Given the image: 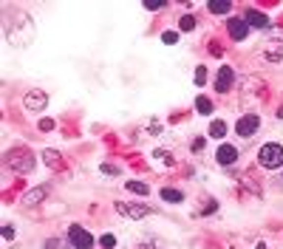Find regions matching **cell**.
<instances>
[{
  "mask_svg": "<svg viewBox=\"0 0 283 249\" xmlns=\"http://www.w3.org/2000/svg\"><path fill=\"white\" fill-rule=\"evenodd\" d=\"M3 238H6V241H14V226H3Z\"/></svg>",
  "mask_w": 283,
  "mask_h": 249,
  "instance_id": "cell-32",
  "label": "cell"
},
{
  "mask_svg": "<svg viewBox=\"0 0 283 249\" xmlns=\"http://www.w3.org/2000/svg\"><path fill=\"white\" fill-rule=\"evenodd\" d=\"M43 161H45V167H51V170H65V161H63V156H60V150H51V147H45L43 150Z\"/></svg>",
  "mask_w": 283,
  "mask_h": 249,
  "instance_id": "cell-14",
  "label": "cell"
},
{
  "mask_svg": "<svg viewBox=\"0 0 283 249\" xmlns=\"http://www.w3.org/2000/svg\"><path fill=\"white\" fill-rule=\"evenodd\" d=\"M153 161L161 164V167H173V164H176V158H173V153H170V147H158V150H153Z\"/></svg>",
  "mask_w": 283,
  "mask_h": 249,
  "instance_id": "cell-15",
  "label": "cell"
},
{
  "mask_svg": "<svg viewBox=\"0 0 283 249\" xmlns=\"http://www.w3.org/2000/svg\"><path fill=\"white\" fill-rule=\"evenodd\" d=\"M260 130V119L258 113H247V116H241L235 124V133L241 136V139H252V136Z\"/></svg>",
  "mask_w": 283,
  "mask_h": 249,
  "instance_id": "cell-6",
  "label": "cell"
},
{
  "mask_svg": "<svg viewBox=\"0 0 283 249\" xmlns=\"http://www.w3.org/2000/svg\"><path fill=\"white\" fill-rule=\"evenodd\" d=\"M161 43H164V45L179 43V34H176V31H164V34H161Z\"/></svg>",
  "mask_w": 283,
  "mask_h": 249,
  "instance_id": "cell-25",
  "label": "cell"
},
{
  "mask_svg": "<svg viewBox=\"0 0 283 249\" xmlns=\"http://www.w3.org/2000/svg\"><path fill=\"white\" fill-rule=\"evenodd\" d=\"M258 161H260V167H266V170L283 167V145H278V142H266V145L258 150Z\"/></svg>",
  "mask_w": 283,
  "mask_h": 249,
  "instance_id": "cell-3",
  "label": "cell"
},
{
  "mask_svg": "<svg viewBox=\"0 0 283 249\" xmlns=\"http://www.w3.org/2000/svg\"><path fill=\"white\" fill-rule=\"evenodd\" d=\"M278 119H283V105H281V108H278Z\"/></svg>",
  "mask_w": 283,
  "mask_h": 249,
  "instance_id": "cell-35",
  "label": "cell"
},
{
  "mask_svg": "<svg viewBox=\"0 0 283 249\" xmlns=\"http://www.w3.org/2000/svg\"><path fill=\"white\" fill-rule=\"evenodd\" d=\"M263 57H266L269 62H281V60H283V54H281V51H278V48H269V51H266V54H263Z\"/></svg>",
  "mask_w": 283,
  "mask_h": 249,
  "instance_id": "cell-27",
  "label": "cell"
},
{
  "mask_svg": "<svg viewBox=\"0 0 283 249\" xmlns=\"http://www.w3.org/2000/svg\"><path fill=\"white\" fill-rule=\"evenodd\" d=\"M3 31H6L11 45H29L34 29H31V20H29L26 14H14V17H6V20H3Z\"/></svg>",
  "mask_w": 283,
  "mask_h": 249,
  "instance_id": "cell-1",
  "label": "cell"
},
{
  "mask_svg": "<svg viewBox=\"0 0 283 249\" xmlns=\"http://www.w3.org/2000/svg\"><path fill=\"white\" fill-rule=\"evenodd\" d=\"M215 161H218L221 167H232V164L238 161V147L235 145H226V142H224V145L215 150Z\"/></svg>",
  "mask_w": 283,
  "mask_h": 249,
  "instance_id": "cell-8",
  "label": "cell"
},
{
  "mask_svg": "<svg viewBox=\"0 0 283 249\" xmlns=\"http://www.w3.org/2000/svg\"><path fill=\"white\" fill-rule=\"evenodd\" d=\"M99 244H102L105 249H113V247H116V235H111V232H108V235L99 238Z\"/></svg>",
  "mask_w": 283,
  "mask_h": 249,
  "instance_id": "cell-24",
  "label": "cell"
},
{
  "mask_svg": "<svg viewBox=\"0 0 283 249\" xmlns=\"http://www.w3.org/2000/svg\"><path fill=\"white\" fill-rule=\"evenodd\" d=\"M269 40L283 43V26H272V29H269Z\"/></svg>",
  "mask_w": 283,
  "mask_h": 249,
  "instance_id": "cell-23",
  "label": "cell"
},
{
  "mask_svg": "<svg viewBox=\"0 0 283 249\" xmlns=\"http://www.w3.org/2000/svg\"><path fill=\"white\" fill-rule=\"evenodd\" d=\"M207 9L213 11V14H229L232 3L229 0H213V3H207Z\"/></svg>",
  "mask_w": 283,
  "mask_h": 249,
  "instance_id": "cell-17",
  "label": "cell"
},
{
  "mask_svg": "<svg viewBox=\"0 0 283 249\" xmlns=\"http://www.w3.org/2000/svg\"><path fill=\"white\" fill-rule=\"evenodd\" d=\"M179 29H181V31H192V29H195V17H192V14H181V17H179Z\"/></svg>",
  "mask_w": 283,
  "mask_h": 249,
  "instance_id": "cell-21",
  "label": "cell"
},
{
  "mask_svg": "<svg viewBox=\"0 0 283 249\" xmlns=\"http://www.w3.org/2000/svg\"><path fill=\"white\" fill-rule=\"evenodd\" d=\"M6 164H9L14 173H20V176L31 173V170H34V156H31V150H26V147L9 150V153H6Z\"/></svg>",
  "mask_w": 283,
  "mask_h": 249,
  "instance_id": "cell-2",
  "label": "cell"
},
{
  "mask_svg": "<svg viewBox=\"0 0 283 249\" xmlns=\"http://www.w3.org/2000/svg\"><path fill=\"white\" fill-rule=\"evenodd\" d=\"M235 88V71L229 65H221L218 68V74H215V91L218 93H226V91Z\"/></svg>",
  "mask_w": 283,
  "mask_h": 249,
  "instance_id": "cell-7",
  "label": "cell"
},
{
  "mask_svg": "<svg viewBox=\"0 0 283 249\" xmlns=\"http://www.w3.org/2000/svg\"><path fill=\"white\" fill-rule=\"evenodd\" d=\"M161 6H164V0H147V3H145V9H150V11L161 9Z\"/></svg>",
  "mask_w": 283,
  "mask_h": 249,
  "instance_id": "cell-30",
  "label": "cell"
},
{
  "mask_svg": "<svg viewBox=\"0 0 283 249\" xmlns=\"http://www.w3.org/2000/svg\"><path fill=\"white\" fill-rule=\"evenodd\" d=\"M147 130H150V133H164V124H161V122H156V119H153Z\"/></svg>",
  "mask_w": 283,
  "mask_h": 249,
  "instance_id": "cell-31",
  "label": "cell"
},
{
  "mask_svg": "<svg viewBox=\"0 0 283 249\" xmlns=\"http://www.w3.org/2000/svg\"><path fill=\"white\" fill-rule=\"evenodd\" d=\"M48 192H51V187H34V190H29L26 195H23V210H31V207H37V204H43L45 198H48Z\"/></svg>",
  "mask_w": 283,
  "mask_h": 249,
  "instance_id": "cell-9",
  "label": "cell"
},
{
  "mask_svg": "<svg viewBox=\"0 0 283 249\" xmlns=\"http://www.w3.org/2000/svg\"><path fill=\"white\" fill-rule=\"evenodd\" d=\"M102 173H105V176H116V173H119V170H116V167H113V164H102Z\"/></svg>",
  "mask_w": 283,
  "mask_h": 249,
  "instance_id": "cell-33",
  "label": "cell"
},
{
  "mask_svg": "<svg viewBox=\"0 0 283 249\" xmlns=\"http://www.w3.org/2000/svg\"><path fill=\"white\" fill-rule=\"evenodd\" d=\"M263 88H266V85H263L260 77H244L241 79V93H244V99L252 96V93H263Z\"/></svg>",
  "mask_w": 283,
  "mask_h": 249,
  "instance_id": "cell-12",
  "label": "cell"
},
{
  "mask_svg": "<svg viewBox=\"0 0 283 249\" xmlns=\"http://www.w3.org/2000/svg\"><path fill=\"white\" fill-rule=\"evenodd\" d=\"M244 20H247V26H252V29H269V17L258 9H247Z\"/></svg>",
  "mask_w": 283,
  "mask_h": 249,
  "instance_id": "cell-13",
  "label": "cell"
},
{
  "mask_svg": "<svg viewBox=\"0 0 283 249\" xmlns=\"http://www.w3.org/2000/svg\"><path fill=\"white\" fill-rule=\"evenodd\" d=\"M210 136H213V139H224V136H226V122L215 119V122L210 124Z\"/></svg>",
  "mask_w": 283,
  "mask_h": 249,
  "instance_id": "cell-19",
  "label": "cell"
},
{
  "mask_svg": "<svg viewBox=\"0 0 283 249\" xmlns=\"http://www.w3.org/2000/svg\"><path fill=\"white\" fill-rule=\"evenodd\" d=\"M226 29H229V37H232V40H238V43L249 37V26H247V20H244V17H229V20H226Z\"/></svg>",
  "mask_w": 283,
  "mask_h": 249,
  "instance_id": "cell-11",
  "label": "cell"
},
{
  "mask_svg": "<svg viewBox=\"0 0 283 249\" xmlns=\"http://www.w3.org/2000/svg\"><path fill=\"white\" fill-rule=\"evenodd\" d=\"M204 82H207V68L198 65L195 68V85H204Z\"/></svg>",
  "mask_w": 283,
  "mask_h": 249,
  "instance_id": "cell-26",
  "label": "cell"
},
{
  "mask_svg": "<svg viewBox=\"0 0 283 249\" xmlns=\"http://www.w3.org/2000/svg\"><path fill=\"white\" fill-rule=\"evenodd\" d=\"M213 102L207 99V96H198V99H195V111L201 113V116H210V113H213Z\"/></svg>",
  "mask_w": 283,
  "mask_h": 249,
  "instance_id": "cell-18",
  "label": "cell"
},
{
  "mask_svg": "<svg viewBox=\"0 0 283 249\" xmlns=\"http://www.w3.org/2000/svg\"><path fill=\"white\" fill-rule=\"evenodd\" d=\"M68 244L74 249H94V235H91L85 226L71 224L68 226Z\"/></svg>",
  "mask_w": 283,
  "mask_h": 249,
  "instance_id": "cell-5",
  "label": "cell"
},
{
  "mask_svg": "<svg viewBox=\"0 0 283 249\" xmlns=\"http://www.w3.org/2000/svg\"><path fill=\"white\" fill-rule=\"evenodd\" d=\"M127 192H136V195H147L150 187H147L145 181H127Z\"/></svg>",
  "mask_w": 283,
  "mask_h": 249,
  "instance_id": "cell-20",
  "label": "cell"
},
{
  "mask_svg": "<svg viewBox=\"0 0 283 249\" xmlns=\"http://www.w3.org/2000/svg\"><path fill=\"white\" fill-rule=\"evenodd\" d=\"M133 249H158V247H156V241H145V244H139Z\"/></svg>",
  "mask_w": 283,
  "mask_h": 249,
  "instance_id": "cell-34",
  "label": "cell"
},
{
  "mask_svg": "<svg viewBox=\"0 0 283 249\" xmlns=\"http://www.w3.org/2000/svg\"><path fill=\"white\" fill-rule=\"evenodd\" d=\"M116 213L122 215V218L142 221V218H150V215H153V207H147V204H136V201H116Z\"/></svg>",
  "mask_w": 283,
  "mask_h": 249,
  "instance_id": "cell-4",
  "label": "cell"
},
{
  "mask_svg": "<svg viewBox=\"0 0 283 249\" xmlns=\"http://www.w3.org/2000/svg\"><path fill=\"white\" fill-rule=\"evenodd\" d=\"M23 105H26V111H43L48 105V93L45 91H29L23 96Z\"/></svg>",
  "mask_w": 283,
  "mask_h": 249,
  "instance_id": "cell-10",
  "label": "cell"
},
{
  "mask_svg": "<svg viewBox=\"0 0 283 249\" xmlns=\"http://www.w3.org/2000/svg\"><path fill=\"white\" fill-rule=\"evenodd\" d=\"M37 127H40L43 133H48V130H54V119H40V122H37Z\"/></svg>",
  "mask_w": 283,
  "mask_h": 249,
  "instance_id": "cell-28",
  "label": "cell"
},
{
  "mask_svg": "<svg viewBox=\"0 0 283 249\" xmlns=\"http://www.w3.org/2000/svg\"><path fill=\"white\" fill-rule=\"evenodd\" d=\"M45 249H68V244L60 241V238H48V241H45Z\"/></svg>",
  "mask_w": 283,
  "mask_h": 249,
  "instance_id": "cell-22",
  "label": "cell"
},
{
  "mask_svg": "<svg viewBox=\"0 0 283 249\" xmlns=\"http://www.w3.org/2000/svg\"><path fill=\"white\" fill-rule=\"evenodd\" d=\"M204 147H207V139H201V136H198V139L192 142V153H201Z\"/></svg>",
  "mask_w": 283,
  "mask_h": 249,
  "instance_id": "cell-29",
  "label": "cell"
},
{
  "mask_svg": "<svg viewBox=\"0 0 283 249\" xmlns=\"http://www.w3.org/2000/svg\"><path fill=\"white\" fill-rule=\"evenodd\" d=\"M158 195H161L167 204H181V201H184V192H181V190H173V187H164Z\"/></svg>",
  "mask_w": 283,
  "mask_h": 249,
  "instance_id": "cell-16",
  "label": "cell"
}]
</instances>
